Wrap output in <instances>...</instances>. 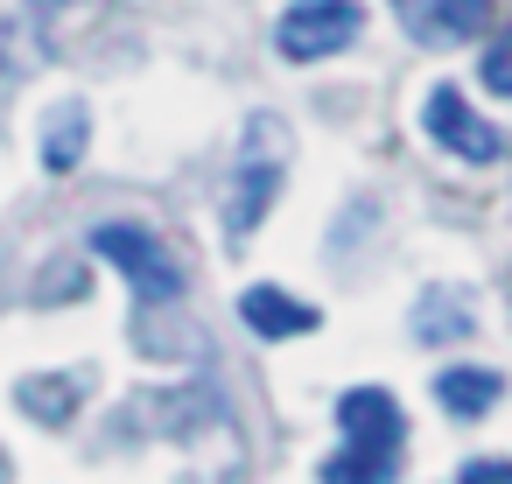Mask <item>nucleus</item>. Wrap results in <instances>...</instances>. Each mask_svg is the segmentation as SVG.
<instances>
[{
    "label": "nucleus",
    "instance_id": "nucleus-5",
    "mask_svg": "<svg viewBox=\"0 0 512 484\" xmlns=\"http://www.w3.org/2000/svg\"><path fill=\"white\" fill-rule=\"evenodd\" d=\"M421 120H428V141L442 155H456V162H498V127H484L477 106L456 85H435L428 106H421Z\"/></svg>",
    "mask_w": 512,
    "mask_h": 484
},
{
    "label": "nucleus",
    "instance_id": "nucleus-9",
    "mask_svg": "<svg viewBox=\"0 0 512 484\" xmlns=\"http://www.w3.org/2000/svg\"><path fill=\"white\" fill-rule=\"evenodd\" d=\"M435 400H442L456 421H477V414H491V407L505 400V379H498L491 365H456V372L435 379Z\"/></svg>",
    "mask_w": 512,
    "mask_h": 484
},
{
    "label": "nucleus",
    "instance_id": "nucleus-2",
    "mask_svg": "<svg viewBox=\"0 0 512 484\" xmlns=\"http://www.w3.org/2000/svg\"><path fill=\"white\" fill-rule=\"evenodd\" d=\"M337 428H344V456L323 463L330 484H365V477H393L400 470L407 421H400V400L386 386H351L337 400Z\"/></svg>",
    "mask_w": 512,
    "mask_h": 484
},
{
    "label": "nucleus",
    "instance_id": "nucleus-12",
    "mask_svg": "<svg viewBox=\"0 0 512 484\" xmlns=\"http://www.w3.org/2000/svg\"><path fill=\"white\" fill-rule=\"evenodd\" d=\"M484 85H491L498 99H512V36H505L498 50H484Z\"/></svg>",
    "mask_w": 512,
    "mask_h": 484
},
{
    "label": "nucleus",
    "instance_id": "nucleus-3",
    "mask_svg": "<svg viewBox=\"0 0 512 484\" xmlns=\"http://www.w3.org/2000/svg\"><path fill=\"white\" fill-rule=\"evenodd\" d=\"M358 29H365L358 0H295V8L274 22V50L288 64H316V57H337Z\"/></svg>",
    "mask_w": 512,
    "mask_h": 484
},
{
    "label": "nucleus",
    "instance_id": "nucleus-6",
    "mask_svg": "<svg viewBox=\"0 0 512 484\" xmlns=\"http://www.w3.org/2000/svg\"><path fill=\"white\" fill-rule=\"evenodd\" d=\"M393 8H400V29L428 50H449L491 29V0H393Z\"/></svg>",
    "mask_w": 512,
    "mask_h": 484
},
{
    "label": "nucleus",
    "instance_id": "nucleus-4",
    "mask_svg": "<svg viewBox=\"0 0 512 484\" xmlns=\"http://www.w3.org/2000/svg\"><path fill=\"white\" fill-rule=\"evenodd\" d=\"M92 246L134 281L141 302H176V295H183V267H176V253H169L155 232H141V225H99Z\"/></svg>",
    "mask_w": 512,
    "mask_h": 484
},
{
    "label": "nucleus",
    "instance_id": "nucleus-1",
    "mask_svg": "<svg viewBox=\"0 0 512 484\" xmlns=\"http://www.w3.org/2000/svg\"><path fill=\"white\" fill-rule=\"evenodd\" d=\"M288 155H295V141H288V127L274 120V113H253L246 120V141H239V162H232V190H225V239H232V253L260 232V218L274 211V197H281V183H288Z\"/></svg>",
    "mask_w": 512,
    "mask_h": 484
},
{
    "label": "nucleus",
    "instance_id": "nucleus-14",
    "mask_svg": "<svg viewBox=\"0 0 512 484\" xmlns=\"http://www.w3.org/2000/svg\"><path fill=\"white\" fill-rule=\"evenodd\" d=\"M29 8H36V15H57V8H71V0H29Z\"/></svg>",
    "mask_w": 512,
    "mask_h": 484
},
{
    "label": "nucleus",
    "instance_id": "nucleus-8",
    "mask_svg": "<svg viewBox=\"0 0 512 484\" xmlns=\"http://www.w3.org/2000/svg\"><path fill=\"white\" fill-rule=\"evenodd\" d=\"M239 316H246V330H260V337H309V330H316V309L295 302L288 288H267V281L239 295Z\"/></svg>",
    "mask_w": 512,
    "mask_h": 484
},
{
    "label": "nucleus",
    "instance_id": "nucleus-13",
    "mask_svg": "<svg viewBox=\"0 0 512 484\" xmlns=\"http://www.w3.org/2000/svg\"><path fill=\"white\" fill-rule=\"evenodd\" d=\"M470 484H512V463H463Z\"/></svg>",
    "mask_w": 512,
    "mask_h": 484
},
{
    "label": "nucleus",
    "instance_id": "nucleus-7",
    "mask_svg": "<svg viewBox=\"0 0 512 484\" xmlns=\"http://www.w3.org/2000/svg\"><path fill=\"white\" fill-rule=\"evenodd\" d=\"M414 337L421 344H449V337H470L477 330V302H470V288H449V281H428L421 295H414Z\"/></svg>",
    "mask_w": 512,
    "mask_h": 484
},
{
    "label": "nucleus",
    "instance_id": "nucleus-11",
    "mask_svg": "<svg viewBox=\"0 0 512 484\" xmlns=\"http://www.w3.org/2000/svg\"><path fill=\"white\" fill-rule=\"evenodd\" d=\"M22 407L57 428V421L78 414V379H22Z\"/></svg>",
    "mask_w": 512,
    "mask_h": 484
},
{
    "label": "nucleus",
    "instance_id": "nucleus-10",
    "mask_svg": "<svg viewBox=\"0 0 512 484\" xmlns=\"http://www.w3.org/2000/svg\"><path fill=\"white\" fill-rule=\"evenodd\" d=\"M85 141H92V113H85L78 99H64V106L50 113V134H43V169H50V176H71V169L85 162Z\"/></svg>",
    "mask_w": 512,
    "mask_h": 484
}]
</instances>
